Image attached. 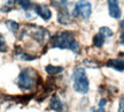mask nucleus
I'll list each match as a JSON object with an SVG mask.
<instances>
[{"label":"nucleus","instance_id":"f03ea898","mask_svg":"<svg viewBox=\"0 0 124 112\" xmlns=\"http://www.w3.org/2000/svg\"><path fill=\"white\" fill-rule=\"evenodd\" d=\"M37 73L32 68H25L20 73L17 79L18 87L23 90H30L36 85L37 82Z\"/></svg>","mask_w":124,"mask_h":112},{"label":"nucleus","instance_id":"423d86ee","mask_svg":"<svg viewBox=\"0 0 124 112\" xmlns=\"http://www.w3.org/2000/svg\"><path fill=\"white\" fill-rule=\"evenodd\" d=\"M35 9H36V13L38 14L43 20H45V21H48L49 19L52 18V12H51V9L46 5H36Z\"/></svg>","mask_w":124,"mask_h":112},{"label":"nucleus","instance_id":"f3484780","mask_svg":"<svg viewBox=\"0 0 124 112\" xmlns=\"http://www.w3.org/2000/svg\"><path fill=\"white\" fill-rule=\"evenodd\" d=\"M121 36H120V42L122 44H124V21H121Z\"/></svg>","mask_w":124,"mask_h":112},{"label":"nucleus","instance_id":"4468645a","mask_svg":"<svg viewBox=\"0 0 124 112\" xmlns=\"http://www.w3.org/2000/svg\"><path fill=\"white\" fill-rule=\"evenodd\" d=\"M6 26H7V28H8L10 31H13V32H16L18 30V28H20L18 23H16L15 21H7Z\"/></svg>","mask_w":124,"mask_h":112},{"label":"nucleus","instance_id":"aec40b11","mask_svg":"<svg viewBox=\"0 0 124 112\" xmlns=\"http://www.w3.org/2000/svg\"><path fill=\"white\" fill-rule=\"evenodd\" d=\"M91 112H106V110L102 108H99V109H92V111Z\"/></svg>","mask_w":124,"mask_h":112},{"label":"nucleus","instance_id":"6e6552de","mask_svg":"<svg viewBox=\"0 0 124 112\" xmlns=\"http://www.w3.org/2000/svg\"><path fill=\"white\" fill-rule=\"evenodd\" d=\"M35 30H32V36L35 37L37 40L39 42H45L48 37V32L46 31V29H43V28L39 27H33Z\"/></svg>","mask_w":124,"mask_h":112},{"label":"nucleus","instance_id":"ddd939ff","mask_svg":"<svg viewBox=\"0 0 124 112\" xmlns=\"http://www.w3.org/2000/svg\"><path fill=\"white\" fill-rule=\"evenodd\" d=\"M99 34H100L101 36H103L105 38L113 36V31H111L109 28H107V27H101L100 28V29H99Z\"/></svg>","mask_w":124,"mask_h":112},{"label":"nucleus","instance_id":"0eeeda50","mask_svg":"<svg viewBox=\"0 0 124 112\" xmlns=\"http://www.w3.org/2000/svg\"><path fill=\"white\" fill-rule=\"evenodd\" d=\"M49 108L54 110L56 112H63V108H64V104L62 103V101L56 95H53L52 98H51V103H49Z\"/></svg>","mask_w":124,"mask_h":112},{"label":"nucleus","instance_id":"9b49d317","mask_svg":"<svg viewBox=\"0 0 124 112\" xmlns=\"http://www.w3.org/2000/svg\"><path fill=\"white\" fill-rule=\"evenodd\" d=\"M45 69H46V72L48 73L49 75H56V74H60V73L63 72V67H61V66H53V65H47Z\"/></svg>","mask_w":124,"mask_h":112},{"label":"nucleus","instance_id":"20e7f679","mask_svg":"<svg viewBox=\"0 0 124 112\" xmlns=\"http://www.w3.org/2000/svg\"><path fill=\"white\" fill-rule=\"evenodd\" d=\"M91 12H92V6L89 1L86 0H79L77 4H76V7L74 9V13L72 15L74 16H80L84 20H89L90 16H91Z\"/></svg>","mask_w":124,"mask_h":112},{"label":"nucleus","instance_id":"2eb2a0df","mask_svg":"<svg viewBox=\"0 0 124 112\" xmlns=\"http://www.w3.org/2000/svg\"><path fill=\"white\" fill-rule=\"evenodd\" d=\"M18 4L21 5V7H22L23 9H25V10L31 7L30 0H18Z\"/></svg>","mask_w":124,"mask_h":112},{"label":"nucleus","instance_id":"412c9836","mask_svg":"<svg viewBox=\"0 0 124 112\" xmlns=\"http://www.w3.org/2000/svg\"><path fill=\"white\" fill-rule=\"evenodd\" d=\"M120 56H121V57H124V52H123V53H121Z\"/></svg>","mask_w":124,"mask_h":112},{"label":"nucleus","instance_id":"6ab92c4d","mask_svg":"<svg viewBox=\"0 0 124 112\" xmlns=\"http://www.w3.org/2000/svg\"><path fill=\"white\" fill-rule=\"evenodd\" d=\"M106 103H107V99H105V98H102L100 102H99V108H105V105H106Z\"/></svg>","mask_w":124,"mask_h":112},{"label":"nucleus","instance_id":"1a4fd4ad","mask_svg":"<svg viewBox=\"0 0 124 112\" xmlns=\"http://www.w3.org/2000/svg\"><path fill=\"white\" fill-rule=\"evenodd\" d=\"M58 21L61 24H69L70 23V15L68 13V9L66 8V6H62V8L59 10Z\"/></svg>","mask_w":124,"mask_h":112},{"label":"nucleus","instance_id":"39448f33","mask_svg":"<svg viewBox=\"0 0 124 112\" xmlns=\"http://www.w3.org/2000/svg\"><path fill=\"white\" fill-rule=\"evenodd\" d=\"M107 2H108L109 15L114 19H120L121 8H120V5H118V0H107Z\"/></svg>","mask_w":124,"mask_h":112},{"label":"nucleus","instance_id":"f257e3e1","mask_svg":"<svg viewBox=\"0 0 124 112\" xmlns=\"http://www.w3.org/2000/svg\"><path fill=\"white\" fill-rule=\"evenodd\" d=\"M51 47L54 49H68L72 52L78 53L80 51L79 44L74 38V35L69 31H62L55 34L51 38Z\"/></svg>","mask_w":124,"mask_h":112},{"label":"nucleus","instance_id":"7ed1b4c3","mask_svg":"<svg viewBox=\"0 0 124 112\" xmlns=\"http://www.w3.org/2000/svg\"><path fill=\"white\" fill-rule=\"evenodd\" d=\"M72 80H74V89L77 93L86 94L89 91L90 83L84 68H76L72 73Z\"/></svg>","mask_w":124,"mask_h":112},{"label":"nucleus","instance_id":"a211bd4d","mask_svg":"<svg viewBox=\"0 0 124 112\" xmlns=\"http://www.w3.org/2000/svg\"><path fill=\"white\" fill-rule=\"evenodd\" d=\"M118 112H124V97L120 99V106H118Z\"/></svg>","mask_w":124,"mask_h":112},{"label":"nucleus","instance_id":"dca6fc26","mask_svg":"<svg viewBox=\"0 0 124 112\" xmlns=\"http://www.w3.org/2000/svg\"><path fill=\"white\" fill-rule=\"evenodd\" d=\"M7 50V46H6V43H5L4 36L0 34V52H5Z\"/></svg>","mask_w":124,"mask_h":112},{"label":"nucleus","instance_id":"f8f14e48","mask_svg":"<svg viewBox=\"0 0 124 112\" xmlns=\"http://www.w3.org/2000/svg\"><path fill=\"white\" fill-rule=\"evenodd\" d=\"M105 44V37L101 36L100 34H98L93 38V45L95 47H102V45Z\"/></svg>","mask_w":124,"mask_h":112},{"label":"nucleus","instance_id":"9d476101","mask_svg":"<svg viewBox=\"0 0 124 112\" xmlns=\"http://www.w3.org/2000/svg\"><path fill=\"white\" fill-rule=\"evenodd\" d=\"M107 66L122 72V71H124V60H122V59H110V60L107 61Z\"/></svg>","mask_w":124,"mask_h":112},{"label":"nucleus","instance_id":"4be33fe9","mask_svg":"<svg viewBox=\"0 0 124 112\" xmlns=\"http://www.w3.org/2000/svg\"><path fill=\"white\" fill-rule=\"evenodd\" d=\"M60 1H61V2H66L67 0H60Z\"/></svg>","mask_w":124,"mask_h":112}]
</instances>
